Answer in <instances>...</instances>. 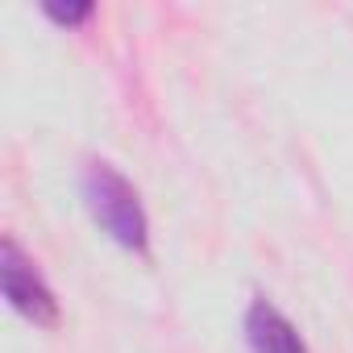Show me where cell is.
I'll list each match as a JSON object with an SVG mask.
<instances>
[{"label": "cell", "instance_id": "1", "mask_svg": "<svg viewBox=\"0 0 353 353\" xmlns=\"http://www.w3.org/2000/svg\"><path fill=\"white\" fill-rule=\"evenodd\" d=\"M79 192H83V204L92 212V221L121 250H133V254L150 250V216L141 208V196L112 162L92 158L79 174Z\"/></svg>", "mask_w": 353, "mask_h": 353}, {"label": "cell", "instance_id": "2", "mask_svg": "<svg viewBox=\"0 0 353 353\" xmlns=\"http://www.w3.org/2000/svg\"><path fill=\"white\" fill-rule=\"evenodd\" d=\"M0 291H5L9 307L17 316H26L30 324H38V328L59 324V299H54L50 283L42 279L38 262L13 237H5V250H0Z\"/></svg>", "mask_w": 353, "mask_h": 353}, {"label": "cell", "instance_id": "3", "mask_svg": "<svg viewBox=\"0 0 353 353\" xmlns=\"http://www.w3.org/2000/svg\"><path fill=\"white\" fill-rule=\"evenodd\" d=\"M245 345H250V353H312L307 341L299 336V328L270 299L250 303V312H245Z\"/></svg>", "mask_w": 353, "mask_h": 353}, {"label": "cell", "instance_id": "4", "mask_svg": "<svg viewBox=\"0 0 353 353\" xmlns=\"http://www.w3.org/2000/svg\"><path fill=\"white\" fill-rule=\"evenodd\" d=\"M42 17L63 26V30H79V26H88L96 17V5H88V0L83 5H42Z\"/></svg>", "mask_w": 353, "mask_h": 353}]
</instances>
